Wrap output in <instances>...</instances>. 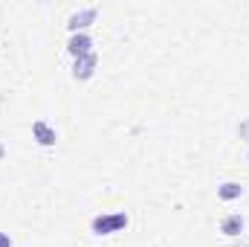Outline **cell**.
Masks as SVG:
<instances>
[{"label":"cell","instance_id":"obj_7","mask_svg":"<svg viewBox=\"0 0 249 247\" xmlns=\"http://www.w3.org/2000/svg\"><path fill=\"white\" fill-rule=\"evenodd\" d=\"M241 192H244V189H241L238 184H223L220 189H217V195H220L223 201H235V198H241Z\"/></svg>","mask_w":249,"mask_h":247},{"label":"cell","instance_id":"obj_9","mask_svg":"<svg viewBox=\"0 0 249 247\" xmlns=\"http://www.w3.org/2000/svg\"><path fill=\"white\" fill-rule=\"evenodd\" d=\"M0 157H3V145H0Z\"/></svg>","mask_w":249,"mask_h":247},{"label":"cell","instance_id":"obj_2","mask_svg":"<svg viewBox=\"0 0 249 247\" xmlns=\"http://www.w3.org/2000/svg\"><path fill=\"white\" fill-rule=\"evenodd\" d=\"M32 137L38 140V145H53V143L58 140L55 128H50V125L44 123V120H38V123L32 125Z\"/></svg>","mask_w":249,"mask_h":247},{"label":"cell","instance_id":"obj_6","mask_svg":"<svg viewBox=\"0 0 249 247\" xmlns=\"http://www.w3.org/2000/svg\"><path fill=\"white\" fill-rule=\"evenodd\" d=\"M90 21H96V9H84V12L72 15V18H70V29H72V32H75V29H84V26H90Z\"/></svg>","mask_w":249,"mask_h":247},{"label":"cell","instance_id":"obj_3","mask_svg":"<svg viewBox=\"0 0 249 247\" xmlns=\"http://www.w3.org/2000/svg\"><path fill=\"white\" fill-rule=\"evenodd\" d=\"M90 47H93V41H90L84 32H78V35H72V38H70V53H72L75 59H81V56H90V53H93Z\"/></svg>","mask_w":249,"mask_h":247},{"label":"cell","instance_id":"obj_8","mask_svg":"<svg viewBox=\"0 0 249 247\" xmlns=\"http://www.w3.org/2000/svg\"><path fill=\"white\" fill-rule=\"evenodd\" d=\"M0 247H12V242H9V236H6V233H0Z\"/></svg>","mask_w":249,"mask_h":247},{"label":"cell","instance_id":"obj_5","mask_svg":"<svg viewBox=\"0 0 249 247\" xmlns=\"http://www.w3.org/2000/svg\"><path fill=\"white\" fill-rule=\"evenodd\" d=\"M220 233H226V236H238V233H244V218H241L238 212L226 215V218L220 221Z\"/></svg>","mask_w":249,"mask_h":247},{"label":"cell","instance_id":"obj_4","mask_svg":"<svg viewBox=\"0 0 249 247\" xmlns=\"http://www.w3.org/2000/svg\"><path fill=\"white\" fill-rule=\"evenodd\" d=\"M93 67H96V53H90V56H81V59H75V79H90L93 76Z\"/></svg>","mask_w":249,"mask_h":247},{"label":"cell","instance_id":"obj_1","mask_svg":"<svg viewBox=\"0 0 249 247\" xmlns=\"http://www.w3.org/2000/svg\"><path fill=\"white\" fill-rule=\"evenodd\" d=\"M124 224H127V215H124V212H116V215H99V218H93V233L107 236V233L122 230Z\"/></svg>","mask_w":249,"mask_h":247}]
</instances>
